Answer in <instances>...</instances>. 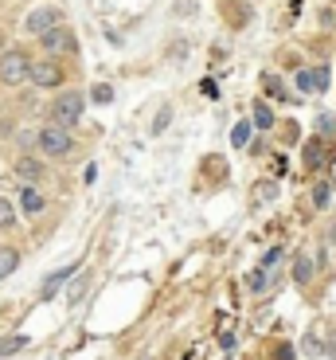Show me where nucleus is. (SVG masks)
Returning <instances> with one entry per match:
<instances>
[{"label":"nucleus","instance_id":"nucleus-20","mask_svg":"<svg viewBox=\"0 0 336 360\" xmlns=\"http://www.w3.org/2000/svg\"><path fill=\"white\" fill-rule=\"evenodd\" d=\"M278 259H282V251H266V255H262V270H270Z\"/></svg>","mask_w":336,"mask_h":360},{"label":"nucleus","instance_id":"nucleus-23","mask_svg":"<svg viewBox=\"0 0 336 360\" xmlns=\"http://www.w3.org/2000/svg\"><path fill=\"white\" fill-rule=\"evenodd\" d=\"M0 39H4V36H0Z\"/></svg>","mask_w":336,"mask_h":360},{"label":"nucleus","instance_id":"nucleus-7","mask_svg":"<svg viewBox=\"0 0 336 360\" xmlns=\"http://www.w3.org/2000/svg\"><path fill=\"white\" fill-rule=\"evenodd\" d=\"M297 86L301 90H325L328 86V71L321 67V71H301L297 75Z\"/></svg>","mask_w":336,"mask_h":360},{"label":"nucleus","instance_id":"nucleus-19","mask_svg":"<svg viewBox=\"0 0 336 360\" xmlns=\"http://www.w3.org/2000/svg\"><path fill=\"white\" fill-rule=\"evenodd\" d=\"M109 98H114V90L109 86H94V102H109Z\"/></svg>","mask_w":336,"mask_h":360},{"label":"nucleus","instance_id":"nucleus-14","mask_svg":"<svg viewBox=\"0 0 336 360\" xmlns=\"http://www.w3.org/2000/svg\"><path fill=\"white\" fill-rule=\"evenodd\" d=\"M266 282H270V274H266V270H255V274L246 278V286L255 290V294H262V290H266Z\"/></svg>","mask_w":336,"mask_h":360},{"label":"nucleus","instance_id":"nucleus-6","mask_svg":"<svg viewBox=\"0 0 336 360\" xmlns=\"http://www.w3.org/2000/svg\"><path fill=\"white\" fill-rule=\"evenodd\" d=\"M43 47L47 51H74V39H71V32H59V27H55V32L43 36Z\"/></svg>","mask_w":336,"mask_h":360},{"label":"nucleus","instance_id":"nucleus-16","mask_svg":"<svg viewBox=\"0 0 336 360\" xmlns=\"http://www.w3.org/2000/svg\"><path fill=\"white\" fill-rule=\"evenodd\" d=\"M12 219H16L12 204H8V200H0V227H12Z\"/></svg>","mask_w":336,"mask_h":360},{"label":"nucleus","instance_id":"nucleus-4","mask_svg":"<svg viewBox=\"0 0 336 360\" xmlns=\"http://www.w3.org/2000/svg\"><path fill=\"white\" fill-rule=\"evenodd\" d=\"M39 145H43V153L47 157H63V153H71V134H67V129H43V134H39Z\"/></svg>","mask_w":336,"mask_h":360},{"label":"nucleus","instance_id":"nucleus-18","mask_svg":"<svg viewBox=\"0 0 336 360\" xmlns=\"http://www.w3.org/2000/svg\"><path fill=\"white\" fill-rule=\"evenodd\" d=\"M328 192H332L328 184H317V188H313V200H317V207H325V204H328Z\"/></svg>","mask_w":336,"mask_h":360},{"label":"nucleus","instance_id":"nucleus-5","mask_svg":"<svg viewBox=\"0 0 336 360\" xmlns=\"http://www.w3.org/2000/svg\"><path fill=\"white\" fill-rule=\"evenodd\" d=\"M59 79H63V71L55 63H32V82L36 86H59Z\"/></svg>","mask_w":336,"mask_h":360},{"label":"nucleus","instance_id":"nucleus-8","mask_svg":"<svg viewBox=\"0 0 336 360\" xmlns=\"http://www.w3.org/2000/svg\"><path fill=\"white\" fill-rule=\"evenodd\" d=\"M16 266H20V255L12 247H0V278H8Z\"/></svg>","mask_w":336,"mask_h":360},{"label":"nucleus","instance_id":"nucleus-22","mask_svg":"<svg viewBox=\"0 0 336 360\" xmlns=\"http://www.w3.org/2000/svg\"><path fill=\"white\" fill-rule=\"evenodd\" d=\"M141 360H149V356H141Z\"/></svg>","mask_w":336,"mask_h":360},{"label":"nucleus","instance_id":"nucleus-10","mask_svg":"<svg viewBox=\"0 0 336 360\" xmlns=\"http://www.w3.org/2000/svg\"><path fill=\"white\" fill-rule=\"evenodd\" d=\"M321 157H325V145H321V141H309V145H305V165H309V169H317Z\"/></svg>","mask_w":336,"mask_h":360},{"label":"nucleus","instance_id":"nucleus-1","mask_svg":"<svg viewBox=\"0 0 336 360\" xmlns=\"http://www.w3.org/2000/svg\"><path fill=\"white\" fill-rule=\"evenodd\" d=\"M27 75H32V63H27V55H24V51H4V55H0V82L20 86Z\"/></svg>","mask_w":336,"mask_h":360},{"label":"nucleus","instance_id":"nucleus-13","mask_svg":"<svg viewBox=\"0 0 336 360\" xmlns=\"http://www.w3.org/2000/svg\"><path fill=\"white\" fill-rule=\"evenodd\" d=\"M27 345V337H8V341H0V356H12V352H20Z\"/></svg>","mask_w":336,"mask_h":360},{"label":"nucleus","instance_id":"nucleus-17","mask_svg":"<svg viewBox=\"0 0 336 360\" xmlns=\"http://www.w3.org/2000/svg\"><path fill=\"white\" fill-rule=\"evenodd\" d=\"M246 137H250V126H246V122H238L235 134H231V141H235V145H246Z\"/></svg>","mask_w":336,"mask_h":360},{"label":"nucleus","instance_id":"nucleus-11","mask_svg":"<svg viewBox=\"0 0 336 360\" xmlns=\"http://www.w3.org/2000/svg\"><path fill=\"white\" fill-rule=\"evenodd\" d=\"M293 278H297V282H301V286H305V282H309V278H313V262H309V259H305V255H301V259H297V266H293Z\"/></svg>","mask_w":336,"mask_h":360},{"label":"nucleus","instance_id":"nucleus-9","mask_svg":"<svg viewBox=\"0 0 336 360\" xmlns=\"http://www.w3.org/2000/svg\"><path fill=\"white\" fill-rule=\"evenodd\" d=\"M71 274H74V266H67V270H59V274H51V278L43 282V297H51L55 290H59V286H63L67 278H71Z\"/></svg>","mask_w":336,"mask_h":360},{"label":"nucleus","instance_id":"nucleus-15","mask_svg":"<svg viewBox=\"0 0 336 360\" xmlns=\"http://www.w3.org/2000/svg\"><path fill=\"white\" fill-rule=\"evenodd\" d=\"M255 122H258V126H262V129H270V126H274V114H270V110L262 106V102H258V106H255Z\"/></svg>","mask_w":336,"mask_h":360},{"label":"nucleus","instance_id":"nucleus-3","mask_svg":"<svg viewBox=\"0 0 336 360\" xmlns=\"http://www.w3.org/2000/svg\"><path fill=\"white\" fill-rule=\"evenodd\" d=\"M55 24H59V8L47 4V8L32 12V16L24 20V32H27V36H47V32H55Z\"/></svg>","mask_w":336,"mask_h":360},{"label":"nucleus","instance_id":"nucleus-12","mask_svg":"<svg viewBox=\"0 0 336 360\" xmlns=\"http://www.w3.org/2000/svg\"><path fill=\"white\" fill-rule=\"evenodd\" d=\"M20 204H24V212H39V207H43V196H39L36 188H27L24 196H20Z\"/></svg>","mask_w":336,"mask_h":360},{"label":"nucleus","instance_id":"nucleus-21","mask_svg":"<svg viewBox=\"0 0 336 360\" xmlns=\"http://www.w3.org/2000/svg\"><path fill=\"white\" fill-rule=\"evenodd\" d=\"M20 172H24V176H39V165H32V161H24V165H20Z\"/></svg>","mask_w":336,"mask_h":360},{"label":"nucleus","instance_id":"nucleus-2","mask_svg":"<svg viewBox=\"0 0 336 360\" xmlns=\"http://www.w3.org/2000/svg\"><path fill=\"white\" fill-rule=\"evenodd\" d=\"M82 102H86V98H82L79 90H67L63 98L55 102V122H59V129H71L74 122H79V117H82Z\"/></svg>","mask_w":336,"mask_h":360}]
</instances>
